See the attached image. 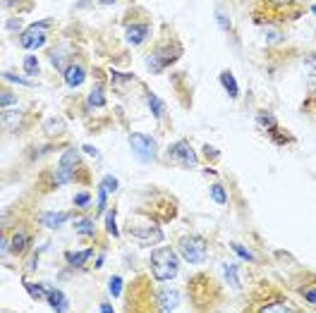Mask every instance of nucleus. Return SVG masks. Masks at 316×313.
<instances>
[{
	"label": "nucleus",
	"mask_w": 316,
	"mask_h": 313,
	"mask_svg": "<svg viewBox=\"0 0 316 313\" xmlns=\"http://www.w3.org/2000/svg\"><path fill=\"white\" fill-rule=\"evenodd\" d=\"M178 268H180V263L172 249L163 246V249H154L151 251V272H154L156 280L168 282V280L178 278Z\"/></svg>",
	"instance_id": "1"
},
{
	"label": "nucleus",
	"mask_w": 316,
	"mask_h": 313,
	"mask_svg": "<svg viewBox=\"0 0 316 313\" xmlns=\"http://www.w3.org/2000/svg\"><path fill=\"white\" fill-rule=\"evenodd\" d=\"M182 55V46L180 43H170V46H158L149 58H146V65L151 72H163L165 67H170L172 62Z\"/></svg>",
	"instance_id": "2"
},
{
	"label": "nucleus",
	"mask_w": 316,
	"mask_h": 313,
	"mask_svg": "<svg viewBox=\"0 0 316 313\" xmlns=\"http://www.w3.org/2000/svg\"><path fill=\"white\" fill-rule=\"evenodd\" d=\"M178 249H180V256H182L187 263H194V265L204 263V258H206V239L199 237V234L182 237Z\"/></svg>",
	"instance_id": "3"
},
{
	"label": "nucleus",
	"mask_w": 316,
	"mask_h": 313,
	"mask_svg": "<svg viewBox=\"0 0 316 313\" xmlns=\"http://www.w3.org/2000/svg\"><path fill=\"white\" fill-rule=\"evenodd\" d=\"M129 146H132V151L137 155V161H144V163H151L156 161V153H158V146H156L154 136L149 134H129Z\"/></svg>",
	"instance_id": "4"
},
{
	"label": "nucleus",
	"mask_w": 316,
	"mask_h": 313,
	"mask_svg": "<svg viewBox=\"0 0 316 313\" xmlns=\"http://www.w3.org/2000/svg\"><path fill=\"white\" fill-rule=\"evenodd\" d=\"M48 26H51V22H48V19L29 24V29H26L24 34H22L19 43H22L24 48H29V51H34V48H41V46H46V38H48Z\"/></svg>",
	"instance_id": "5"
},
{
	"label": "nucleus",
	"mask_w": 316,
	"mask_h": 313,
	"mask_svg": "<svg viewBox=\"0 0 316 313\" xmlns=\"http://www.w3.org/2000/svg\"><path fill=\"white\" fill-rule=\"evenodd\" d=\"M168 155H170L172 163H180L185 168H192L199 163V155L194 153V148L189 146V141H175V144L168 148Z\"/></svg>",
	"instance_id": "6"
},
{
	"label": "nucleus",
	"mask_w": 316,
	"mask_h": 313,
	"mask_svg": "<svg viewBox=\"0 0 316 313\" xmlns=\"http://www.w3.org/2000/svg\"><path fill=\"white\" fill-rule=\"evenodd\" d=\"M129 234L137 239L142 246H154L163 242V232L156 225H151V227H129Z\"/></svg>",
	"instance_id": "7"
},
{
	"label": "nucleus",
	"mask_w": 316,
	"mask_h": 313,
	"mask_svg": "<svg viewBox=\"0 0 316 313\" xmlns=\"http://www.w3.org/2000/svg\"><path fill=\"white\" fill-rule=\"evenodd\" d=\"M180 306V292L178 289H161L156 294V308L158 311H178Z\"/></svg>",
	"instance_id": "8"
},
{
	"label": "nucleus",
	"mask_w": 316,
	"mask_h": 313,
	"mask_svg": "<svg viewBox=\"0 0 316 313\" xmlns=\"http://www.w3.org/2000/svg\"><path fill=\"white\" fill-rule=\"evenodd\" d=\"M125 36L132 46H142V43L149 38V26L146 24H127L125 29Z\"/></svg>",
	"instance_id": "9"
},
{
	"label": "nucleus",
	"mask_w": 316,
	"mask_h": 313,
	"mask_svg": "<svg viewBox=\"0 0 316 313\" xmlns=\"http://www.w3.org/2000/svg\"><path fill=\"white\" fill-rule=\"evenodd\" d=\"M46 299H48V306H53V311H69V301L67 296L62 294L60 289H48V294H46Z\"/></svg>",
	"instance_id": "10"
},
{
	"label": "nucleus",
	"mask_w": 316,
	"mask_h": 313,
	"mask_svg": "<svg viewBox=\"0 0 316 313\" xmlns=\"http://www.w3.org/2000/svg\"><path fill=\"white\" fill-rule=\"evenodd\" d=\"M65 84L67 86H79L82 82H84V76H86V72H84V67L82 65H69L65 72Z\"/></svg>",
	"instance_id": "11"
},
{
	"label": "nucleus",
	"mask_w": 316,
	"mask_h": 313,
	"mask_svg": "<svg viewBox=\"0 0 316 313\" xmlns=\"http://www.w3.org/2000/svg\"><path fill=\"white\" fill-rule=\"evenodd\" d=\"M91 254H94L91 249H82V251H77V254L67 251V254H65V261H67L69 268H82V265H84V263L91 258Z\"/></svg>",
	"instance_id": "12"
},
{
	"label": "nucleus",
	"mask_w": 316,
	"mask_h": 313,
	"mask_svg": "<svg viewBox=\"0 0 316 313\" xmlns=\"http://www.w3.org/2000/svg\"><path fill=\"white\" fill-rule=\"evenodd\" d=\"M69 220V213H43L41 222L48 225V229H58L60 225H65Z\"/></svg>",
	"instance_id": "13"
},
{
	"label": "nucleus",
	"mask_w": 316,
	"mask_h": 313,
	"mask_svg": "<svg viewBox=\"0 0 316 313\" xmlns=\"http://www.w3.org/2000/svg\"><path fill=\"white\" fill-rule=\"evenodd\" d=\"M221 84L225 86V91H228V96H230V98H237V96H239L237 82H235V76H232L230 69H223V72H221Z\"/></svg>",
	"instance_id": "14"
},
{
	"label": "nucleus",
	"mask_w": 316,
	"mask_h": 313,
	"mask_svg": "<svg viewBox=\"0 0 316 313\" xmlns=\"http://www.w3.org/2000/svg\"><path fill=\"white\" fill-rule=\"evenodd\" d=\"M146 103H149V108H151V112H154L156 120H163L165 118V105H163V101L156 96V93L146 91Z\"/></svg>",
	"instance_id": "15"
},
{
	"label": "nucleus",
	"mask_w": 316,
	"mask_h": 313,
	"mask_svg": "<svg viewBox=\"0 0 316 313\" xmlns=\"http://www.w3.org/2000/svg\"><path fill=\"white\" fill-rule=\"evenodd\" d=\"M26 246H29V234H26L24 229H17L12 234V254H24Z\"/></svg>",
	"instance_id": "16"
},
{
	"label": "nucleus",
	"mask_w": 316,
	"mask_h": 313,
	"mask_svg": "<svg viewBox=\"0 0 316 313\" xmlns=\"http://www.w3.org/2000/svg\"><path fill=\"white\" fill-rule=\"evenodd\" d=\"M72 179H75V170L72 168H62V165H60V168L53 172V184L55 186L67 184V182H72Z\"/></svg>",
	"instance_id": "17"
},
{
	"label": "nucleus",
	"mask_w": 316,
	"mask_h": 313,
	"mask_svg": "<svg viewBox=\"0 0 316 313\" xmlns=\"http://www.w3.org/2000/svg\"><path fill=\"white\" fill-rule=\"evenodd\" d=\"M19 120H22V112H17V110H8V108L3 110V127L10 129V132H15V129H17Z\"/></svg>",
	"instance_id": "18"
},
{
	"label": "nucleus",
	"mask_w": 316,
	"mask_h": 313,
	"mask_svg": "<svg viewBox=\"0 0 316 313\" xmlns=\"http://www.w3.org/2000/svg\"><path fill=\"white\" fill-rule=\"evenodd\" d=\"M89 108H103L106 105V93H103V84H96L91 96H89V101H86Z\"/></svg>",
	"instance_id": "19"
},
{
	"label": "nucleus",
	"mask_w": 316,
	"mask_h": 313,
	"mask_svg": "<svg viewBox=\"0 0 316 313\" xmlns=\"http://www.w3.org/2000/svg\"><path fill=\"white\" fill-rule=\"evenodd\" d=\"M43 129H46V134L58 136V134H62V132H65V122H62L60 118H53V120H48V122L43 125Z\"/></svg>",
	"instance_id": "20"
},
{
	"label": "nucleus",
	"mask_w": 316,
	"mask_h": 313,
	"mask_svg": "<svg viewBox=\"0 0 316 313\" xmlns=\"http://www.w3.org/2000/svg\"><path fill=\"white\" fill-rule=\"evenodd\" d=\"M259 311H264V313H271V311H285V313H292L295 308H292L288 301H271V304H264V306H259Z\"/></svg>",
	"instance_id": "21"
},
{
	"label": "nucleus",
	"mask_w": 316,
	"mask_h": 313,
	"mask_svg": "<svg viewBox=\"0 0 316 313\" xmlns=\"http://www.w3.org/2000/svg\"><path fill=\"white\" fill-rule=\"evenodd\" d=\"M77 163H79V153L72 151V148L65 151V153H62V158H60V165H62V168H75Z\"/></svg>",
	"instance_id": "22"
},
{
	"label": "nucleus",
	"mask_w": 316,
	"mask_h": 313,
	"mask_svg": "<svg viewBox=\"0 0 316 313\" xmlns=\"http://www.w3.org/2000/svg\"><path fill=\"white\" fill-rule=\"evenodd\" d=\"M26 292H29V296L34 299V301H41L43 296L48 294V287L41 289V285H34V282H26Z\"/></svg>",
	"instance_id": "23"
},
{
	"label": "nucleus",
	"mask_w": 316,
	"mask_h": 313,
	"mask_svg": "<svg viewBox=\"0 0 316 313\" xmlns=\"http://www.w3.org/2000/svg\"><path fill=\"white\" fill-rule=\"evenodd\" d=\"M225 278L230 282V287L239 289V275H237V268H235L232 263H225Z\"/></svg>",
	"instance_id": "24"
},
{
	"label": "nucleus",
	"mask_w": 316,
	"mask_h": 313,
	"mask_svg": "<svg viewBox=\"0 0 316 313\" xmlns=\"http://www.w3.org/2000/svg\"><path fill=\"white\" fill-rule=\"evenodd\" d=\"M257 122L261 125L264 129H271V127H275V118L271 115V112H266V110H261V112H257Z\"/></svg>",
	"instance_id": "25"
},
{
	"label": "nucleus",
	"mask_w": 316,
	"mask_h": 313,
	"mask_svg": "<svg viewBox=\"0 0 316 313\" xmlns=\"http://www.w3.org/2000/svg\"><path fill=\"white\" fill-rule=\"evenodd\" d=\"M75 229H77L79 234H94V220H89V218H82V220H77Z\"/></svg>",
	"instance_id": "26"
},
{
	"label": "nucleus",
	"mask_w": 316,
	"mask_h": 313,
	"mask_svg": "<svg viewBox=\"0 0 316 313\" xmlns=\"http://www.w3.org/2000/svg\"><path fill=\"white\" fill-rule=\"evenodd\" d=\"M211 199H214L216 203H225V201H228L225 186H223V184H214V186H211Z\"/></svg>",
	"instance_id": "27"
},
{
	"label": "nucleus",
	"mask_w": 316,
	"mask_h": 313,
	"mask_svg": "<svg viewBox=\"0 0 316 313\" xmlns=\"http://www.w3.org/2000/svg\"><path fill=\"white\" fill-rule=\"evenodd\" d=\"M106 229H108L111 237H118L120 234L118 225H115V211H108V215H106Z\"/></svg>",
	"instance_id": "28"
},
{
	"label": "nucleus",
	"mask_w": 316,
	"mask_h": 313,
	"mask_svg": "<svg viewBox=\"0 0 316 313\" xmlns=\"http://www.w3.org/2000/svg\"><path fill=\"white\" fill-rule=\"evenodd\" d=\"M24 69H26V74L36 76L39 74V60H36L34 55H26L24 58Z\"/></svg>",
	"instance_id": "29"
},
{
	"label": "nucleus",
	"mask_w": 316,
	"mask_h": 313,
	"mask_svg": "<svg viewBox=\"0 0 316 313\" xmlns=\"http://www.w3.org/2000/svg\"><path fill=\"white\" fill-rule=\"evenodd\" d=\"M271 8H278V12H283V10H288L295 5V0H266Z\"/></svg>",
	"instance_id": "30"
},
{
	"label": "nucleus",
	"mask_w": 316,
	"mask_h": 313,
	"mask_svg": "<svg viewBox=\"0 0 316 313\" xmlns=\"http://www.w3.org/2000/svg\"><path fill=\"white\" fill-rule=\"evenodd\" d=\"M101 189H106L108 194H111V191H115V189H118V179L113 177V175H108V177L101 182Z\"/></svg>",
	"instance_id": "31"
},
{
	"label": "nucleus",
	"mask_w": 316,
	"mask_h": 313,
	"mask_svg": "<svg viewBox=\"0 0 316 313\" xmlns=\"http://www.w3.org/2000/svg\"><path fill=\"white\" fill-rule=\"evenodd\" d=\"M5 82H12V84H22V86H29V79H22V76H17L15 72H5Z\"/></svg>",
	"instance_id": "32"
},
{
	"label": "nucleus",
	"mask_w": 316,
	"mask_h": 313,
	"mask_svg": "<svg viewBox=\"0 0 316 313\" xmlns=\"http://www.w3.org/2000/svg\"><path fill=\"white\" fill-rule=\"evenodd\" d=\"M111 294H113V296H120V294H122V278H118V275L111 280Z\"/></svg>",
	"instance_id": "33"
},
{
	"label": "nucleus",
	"mask_w": 316,
	"mask_h": 313,
	"mask_svg": "<svg viewBox=\"0 0 316 313\" xmlns=\"http://www.w3.org/2000/svg\"><path fill=\"white\" fill-rule=\"evenodd\" d=\"M299 292H302V296L307 299L309 304H316V285H314V287H302Z\"/></svg>",
	"instance_id": "34"
},
{
	"label": "nucleus",
	"mask_w": 316,
	"mask_h": 313,
	"mask_svg": "<svg viewBox=\"0 0 316 313\" xmlns=\"http://www.w3.org/2000/svg\"><path fill=\"white\" fill-rule=\"evenodd\" d=\"M232 251H235V254L239 256V258H244V261H254V256L249 254L247 249H244V246H239V244H232Z\"/></svg>",
	"instance_id": "35"
},
{
	"label": "nucleus",
	"mask_w": 316,
	"mask_h": 313,
	"mask_svg": "<svg viewBox=\"0 0 316 313\" xmlns=\"http://www.w3.org/2000/svg\"><path fill=\"white\" fill-rule=\"evenodd\" d=\"M89 201H91V196L86 194V191H82V194L75 196V206H77V208H86V206H89Z\"/></svg>",
	"instance_id": "36"
},
{
	"label": "nucleus",
	"mask_w": 316,
	"mask_h": 313,
	"mask_svg": "<svg viewBox=\"0 0 316 313\" xmlns=\"http://www.w3.org/2000/svg\"><path fill=\"white\" fill-rule=\"evenodd\" d=\"M17 101V96L12 91H3V98H0V103H3V108H8V105H12V103Z\"/></svg>",
	"instance_id": "37"
},
{
	"label": "nucleus",
	"mask_w": 316,
	"mask_h": 313,
	"mask_svg": "<svg viewBox=\"0 0 316 313\" xmlns=\"http://www.w3.org/2000/svg\"><path fill=\"white\" fill-rule=\"evenodd\" d=\"M204 155L208 158V161H218V158H221V151H216L214 146L206 144V146H204Z\"/></svg>",
	"instance_id": "38"
},
{
	"label": "nucleus",
	"mask_w": 316,
	"mask_h": 313,
	"mask_svg": "<svg viewBox=\"0 0 316 313\" xmlns=\"http://www.w3.org/2000/svg\"><path fill=\"white\" fill-rule=\"evenodd\" d=\"M216 17H218V26H221V29H225V31H228V29H230V19L225 17V15H223V12H218V15H216Z\"/></svg>",
	"instance_id": "39"
},
{
	"label": "nucleus",
	"mask_w": 316,
	"mask_h": 313,
	"mask_svg": "<svg viewBox=\"0 0 316 313\" xmlns=\"http://www.w3.org/2000/svg\"><path fill=\"white\" fill-rule=\"evenodd\" d=\"M106 199H108V191H106V189H101V191H98V211H106Z\"/></svg>",
	"instance_id": "40"
},
{
	"label": "nucleus",
	"mask_w": 316,
	"mask_h": 313,
	"mask_svg": "<svg viewBox=\"0 0 316 313\" xmlns=\"http://www.w3.org/2000/svg\"><path fill=\"white\" fill-rule=\"evenodd\" d=\"M268 43H275V41H280V31H273V29H271V31H268Z\"/></svg>",
	"instance_id": "41"
},
{
	"label": "nucleus",
	"mask_w": 316,
	"mask_h": 313,
	"mask_svg": "<svg viewBox=\"0 0 316 313\" xmlns=\"http://www.w3.org/2000/svg\"><path fill=\"white\" fill-rule=\"evenodd\" d=\"M84 153H89V155H91V158H98V155H101V153L96 151L94 146H84Z\"/></svg>",
	"instance_id": "42"
},
{
	"label": "nucleus",
	"mask_w": 316,
	"mask_h": 313,
	"mask_svg": "<svg viewBox=\"0 0 316 313\" xmlns=\"http://www.w3.org/2000/svg\"><path fill=\"white\" fill-rule=\"evenodd\" d=\"M98 311H103V313H113V306H111V304H101V306H98Z\"/></svg>",
	"instance_id": "43"
},
{
	"label": "nucleus",
	"mask_w": 316,
	"mask_h": 313,
	"mask_svg": "<svg viewBox=\"0 0 316 313\" xmlns=\"http://www.w3.org/2000/svg\"><path fill=\"white\" fill-rule=\"evenodd\" d=\"M0 246H3L0 251H3V256H5V254H8V251H10V249H8V239H5V237H3V242H0Z\"/></svg>",
	"instance_id": "44"
},
{
	"label": "nucleus",
	"mask_w": 316,
	"mask_h": 313,
	"mask_svg": "<svg viewBox=\"0 0 316 313\" xmlns=\"http://www.w3.org/2000/svg\"><path fill=\"white\" fill-rule=\"evenodd\" d=\"M309 91H316V74L309 79Z\"/></svg>",
	"instance_id": "45"
},
{
	"label": "nucleus",
	"mask_w": 316,
	"mask_h": 313,
	"mask_svg": "<svg viewBox=\"0 0 316 313\" xmlns=\"http://www.w3.org/2000/svg\"><path fill=\"white\" fill-rule=\"evenodd\" d=\"M307 65H309V67H316V55H309V58H307Z\"/></svg>",
	"instance_id": "46"
},
{
	"label": "nucleus",
	"mask_w": 316,
	"mask_h": 313,
	"mask_svg": "<svg viewBox=\"0 0 316 313\" xmlns=\"http://www.w3.org/2000/svg\"><path fill=\"white\" fill-rule=\"evenodd\" d=\"M8 29H19V22L15 19V22H8Z\"/></svg>",
	"instance_id": "47"
},
{
	"label": "nucleus",
	"mask_w": 316,
	"mask_h": 313,
	"mask_svg": "<svg viewBox=\"0 0 316 313\" xmlns=\"http://www.w3.org/2000/svg\"><path fill=\"white\" fill-rule=\"evenodd\" d=\"M101 3H106V5H113V3H115V0H101Z\"/></svg>",
	"instance_id": "48"
},
{
	"label": "nucleus",
	"mask_w": 316,
	"mask_h": 313,
	"mask_svg": "<svg viewBox=\"0 0 316 313\" xmlns=\"http://www.w3.org/2000/svg\"><path fill=\"white\" fill-rule=\"evenodd\" d=\"M311 12H314V15H316V5H314V8H311Z\"/></svg>",
	"instance_id": "49"
}]
</instances>
